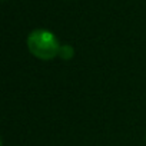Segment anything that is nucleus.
<instances>
[{
	"label": "nucleus",
	"mask_w": 146,
	"mask_h": 146,
	"mask_svg": "<svg viewBox=\"0 0 146 146\" xmlns=\"http://www.w3.org/2000/svg\"><path fill=\"white\" fill-rule=\"evenodd\" d=\"M59 56H62L63 59H72L73 57V49L70 46H62Z\"/></svg>",
	"instance_id": "2"
},
{
	"label": "nucleus",
	"mask_w": 146,
	"mask_h": 146,
	"mask_svg": "<svg viewBox=\"0 0 146 146\" xmlns=\"http://www.w3.org/2000/svg\"><path fill=\"white\" fill-rule=\"evenodd\" d=\"M27 47L30 53L42 60H50L60 53V44L57 37L46 30V29H36L27 37Z\"/></svg>",
	"instance_id": "1"
}]
</instances>
